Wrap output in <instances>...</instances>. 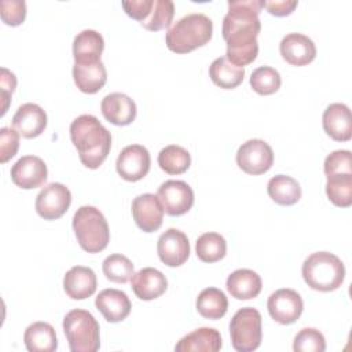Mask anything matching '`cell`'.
I'll return each instance as SVG.
<instances>
[{
	"label": "cell",
	"mask_w": 352,
	"mask_h": 352,
	"mask_svg": "<svg viewBox=\"0 0 352 352\" xmlns=\"http://www.w3.org/2000/svg\"><path fill=\"white\" fill-rule=\"evenodd\" d=\"M158 165L168 175H180L190 168L191 155L184 147L169 144L160 151Z\"/></svg>",
	"instance_id": "cell-31"
},
{
	"label": "cell",
	"mask_w": 352,
	"mask_h": 352,
	"mask_svg": "<svg viewBox=\"0 0 352 352\" xmlns=\"http://www.w3.org/2000/svg\"><path fill=\"white\" fill-rule=\"evenodd\" d=\"M104 48L103 36L94 29L81 30L73 40L74 63L99 62Z\"/></svg>",
	"instance_id": "cell-23"
},
{
	"label": "cell",
	"mask_w": 352,
	"mask_h": 352,
	"mask_svg": "<svg viewBox=\"0 0 352 352\" xmlns=\"http://www.w3.org/2000/svg\"><path fill=\"white\" fill-rule=\"evenodd\" d=\"M282 58L293 66L311 63L316 56L315 43L302 33H289L279 44Z\"/></svg>",
	"instance_id": "cell-16"
},
{
	"label": "cell",
	"mask_w": 352,
	"mask_h": 352,
	"mask_svg": "<svg viewBox=\"0 0 352 352\" xmlns=\"http://www.w3.org/2000/svg\"><path fill=\"white\" fill-rule=\"evenodd\" d=\"M326 194L329 199L340 208H348L352 204V175L327 176Z\"/></svg>",
	"instance_id": "cell-33"
},
{
	"label": "cell",
	"mask_w": 352,
	"mask_h": 352,
	"mask_svg": "<svg viewBox=\"0 0 352 352\" xmlns=\"http://www.w3.org/2000/svg\"><path fill=\"white\" fill-rule=\"evenodd\" d=\"M221 348V336L213 327H199L180 338L176 352H217Z\"/></svg>",
	"instance_id": "cell-25"
},
{
	"label": "cell",
	"mask_w": 352,
	"mask_h": 352,
	"mask_svg": "<svg viewBox=\"0 0 352 352\" xmlns=\"http://www.w3.org/2000/svg\"><path fill=\"white\" fill-rule=\"evenodd\" d=\"M131 287L138 298L150 301L158 298L168 287L166 276L157 268L146 267L131 278Z\"/></svg>",
	"instance_id": "cell-19"
},
{
	"label": "cell",
	"mask_w": 352,
	"mask_h": 352,
	"mask_svg": "<svg viewBox=\"0 0 352 352\" xmlns=\"http://www.w3.org/2000/svg\"><path fill=\"white\" fill-rule=\"evenodd\" d=\"M165 213L169 216H182L187 213L194 204V191L183 180H166L157 191Z\"/></svg>",
	"instance_id": "cell-11"
},
{
	"label": "cell",
	"mask_w": 352,
	"mask_h": 352,
	"mask_svg": "<svg viewBox=\"0 0 352 352\" xmlns=\"http://www.w3.org/2000/svg\"><path fill=\"white\" fill-rule=\"evenodd\" d=\"M267 190L270 198L279 205H294L301 198V187L298 182L287 175H276L270 179Z\"/></svg>",
	"instance_id": "cell-29"
},
{
	"label": "cell",
	"mask_w": 352,
	"mask_h": 352,
	"mask_svg": "<svg viewBox=\"0 0 352 352\" xmlns=\"http://www.w3.org/2000/svg\"><path fill=\"white\" fill-rule=\"evenodd\" d=\"M226 287L234 298L250 300L261 292V278L253 270L239 268L228 275Z\"/></svg>",
	"instance_id": "cell-24"
},
{
	"label": "cell",
	"mask_w": 352,
	"mask_h": 352,
	"mask_svg": "<svg viewBox=\"0 0 352 352\" xmlns=\"http://www.w3.org/2000/svg\"><path fill=\"white\" fill-rule=\"evenodd\" d=\"M23 341L29 352H54L58 348L55 329L47 322H34L28 326Z\"/></svg>",
	"instance_id": "cell-27"
},
{
	"label": "cell",
	"mask_w": 352,
	"mask_h": 352,
	"mask_svg": "<svg viewBox=\"0 0 352 352\" xmlns=\"http://www.w3.org/2000/svg\"><path fill=\"white\" fill-rule=\"evenodd\" d=\"M231 344L238 352H252L261 344V315L256 308L238 309L230 322Z\"/></svg>",
	"instance_id": "cell-7"
},
{
	"label": "cell",
	"mask_w": 352,
	"mask_h": 352,
	"mask_svg": "<svg viewBox=\"0 0 352 352\" xmlns=\"http://www.w3.org/2000/svg\"><path fill=\"white\" fill-rule=\"evenodd\" d=\"M195 307L201 316L216 320L226 315L228 308V300L224 292H221L220 289L206 287L198 294Z\"/></svg>",
	"instance_id": "cell-30"
},
{
	"label": "cell",
	"mask_w": 352,
	"mask_h": 352,
	"mask_svg": "<svg viewBox=\"0 0 352 352\" xmlns=\"http://www.w3.org/2000/svg\"><path fill=\"white\" fill-rule=\"evenodd\" d=\"M173 14L175 4L172 0H154L148 18L144 19L140 25L147 30H161L170 25Z\"/></svg>",
	"instance_id": "cell-36"
},
{
	"label": "cell",
	"mask_w": 352,
	"mask_h": 352,
	"mask_svg": "<svg viewBox=\"0 0 352 352\" xmlns=\"http://www.w3.org/2000/svg\"><path fill=\"white\" fill-rule=\"evenodd\" d=\"M209 77L217 87L232 89L243 81L245 69L231 63L226 56H220L210 63Z\"/></svg>",
	"instance_id": "cell-28"
},
{
	"label": "cell",
	"mask_w": 352,
	"mask_h": 352,
	"mask_svg": "<svg viewBox=\"0 0 352 352\" xmlns=\"http://www.w3.org/2000/svg\"><path fill=\"white\" fill-rule=\"evenodd\" d=\"M264 0H230L223 19V37L227 43L226 58L236 65L252 63L258 54L257 36L261 29L258 14Z\"/></svg>",
	"instance_id": "cell-1"
},
{
	"label": "cell",
	"mask_w": 352,
	"mask_h": 352,
	"mask_svg": "<svg viewBox=\"0 0 352 352\" xmlns=\"http://www.w3.org/2000/svg\"><path fill=\"white\" fill-rule=\"evenodd\" d=\"M70 139L80 161L89 169L99 168L111 147V135L92 114H82L70 124Z\"/></svg>",
	"instance_id": "cell-2"
},
{
	"label": "cell",
	"mask_w": 352,
	"mask_h": 352,
	"mask_svg": "<svg viewBox=\"0 0 352 352\" xmlns=\"http://www.w3.org/2000/svg\"><path fill=\"white\" fill-rule=\"evenodd\" d=\"M153 3L154 0H124L122 7L131 18L142 23L144 19L148 18L153 8Z\"/></svg>",
	"instance_id": "cell-42"
},
{
	"label": "cell",
	"mask_w": 352,
	"mask_h": 352,
	"mask_svg": "<svg viewBox=\"0 0 352 352\" xmlns=\"http://www.w3.org/2000/svg\"><path fill=\"white\" fill-rule=\"evenodd\" d=\"M160 260L168 267H180L190 256V242L187 235L177 228H168L157 242Z\"/></svg>",
	"instance_id": "cell-13"
},
{
	"label": "cell",
	"mask_w": 352,
	"mask_h": 352,
	"mask_svg": "<svg viewBox=\"0 0 352 352\" xmlns=\"http://www.w3.org/2000/svg\"><path fill=\"white\" fill-rule=\"evenodd\" d=\"M302 278L305 283L319 292L338 289L345 279V265L330 252H315L302 263Z\"/></svg>",
	"instance_id": "cell-4"
},
{
	"label": "cell",
	"mask_w": 352,
	"mask_h": 352,
	"mask_svg": "<svg viewBox=\"0 0 352 352\" xmlns=\"http://www.w3.org/2000/svg\"><path fill=\"white\" fill-rule=\"evenodd\" d=\"M16 87V77L12 72H10L6 67H1L0 70V88H1V94H0V99H1V113L0 116H4L8 104H10V99L11 95L14 92Z\"/></svg>",
	"instance_id": "cell-41"
},
{
	"label": "cell",
	"mask_w": 352,
	"mask_h": 352,
	"mask_svg": "<svg viewBox=\"0 0 352 352\" xmlns=\"http://www.w3.org/2000/svg\"><path fill=\"white\" fill-rule=\"evenodd\" d=\"M238 166L249 175H261L271 169L274 151L263 139H249L236 151Z\"/></svg>",
	"instance_id": "cell-8"
},
{
	"label": "cell",
	"mask_w": 352,
	"mask_h": 352,
	"mask_svg": "<svg viewBox=\"0 0 352 352\" xmlns=\"http://www.w3.org/2000/svg\"><path fill=\"white\" fill-rule=\"evenodd\" d=\"M150 153L142 144H129L121 150L116 161L118 175L126 182H138L150 170Z\"/></svg>",
	"instance_id": "cell-10"
},
{
	"label": "cell",
	"mask_w": 352,
	"mask_h": 352,
	"mask_svg": "<svg viewBox=\"0 0 352 352\" xmlns=\"http://www.w3.org/2000/svg\"><path fill=\"white\" fill-rule=\"evenodd\" d=\"M0 14L4 23L18 26L26 18V3L23 0H3L0 3Z\"/></svg>",
	"instance_id": "cell-39"
},
{
	"label": "cell",
	"mask_w": 352,
	"mask_h": 352,
	"mask_svg": "<svg viewBox=\"0 0 352 352\" xmlns=\"http://www.w3.org/2000/svg\"><path fill=\"white\" fill-rule=\"evenodd\" d=\"M297 0H270L264 1V7L268 10L270 14L275 16H285L293 12L297 7Z\"/></svg>",
	"instance_id": "cell-43"
},
{
	"label": "cell",
	"mask_w": 352,
	"mask_h": 352,
	"mask_svg": "<svg viewBox=\"0 0 352 352\" xmlns=\"http://www.w3.org/2000/svg\"><path fill=\"white\" fill-rule=\"evenodd\" d=\"M103 274L104 276L116 283H125L128 282L132 275L135 274V268L132 261L120 253H114L107 256L103 260Z\"/></svg>",
	"instance_id": "cell-34"
},
{
	"label": "cell",
	"mask_w": 352,
	"mask_h": 352,
	"mask_svg": "<svg viewBox=\"0 0 352 352\" xmlns=\"http://www.w3.org/2000/svg\"><path fill=\"white\" fill-rule=\"evenodd\" d=\"M47 113L36 103H23L12 117V128L23 138L33 139L44 132Z\"/></svg>",
	"instance_id": "cell-17"
},
{
	"label": "cell",
	"mask_w": 352,
	"mask_h": 352,
	"mask_svg": "<svg viewBox=\"0 0 352 352\" xmlns=\"http://www.w3.org/2000/svg\"><path fill=\"white\" fill-rule=\"evenodd\" d=\"M131 208L133 220L142 231L154 232L161 227L165 210L157 195L150 192L140 194L132 201Z\"/></svg>",
	"instance_id": "cell-14"
},
{
	"label": "cell",
	"mask_w": 352,
	"mask_h": 352,
	"mask_svg": "<svg viewBox=\"0 0 352 352\" xmlns=\"http://www.w3.org/2000/svg\"><path fill=\"white\" fill-rule=\"evenodd\" d=\"M70 204V190L62 183H50L36 197V212L45 220H56L67 212Z\"/></svg>",
	"instance_id": "cell-9"
},
{
	"label": "cell",
	"mask_w": 352,
	"mask_h": 352,
	"mask_svg": "<svg viewBox=\"0 0 352 352\" xmlns=\"http://www.w3.org/2000/svg\"><path fill=\"white\" fill-rule=\"evenodd\" d=\"M195 252L201 261L216 263L227 253V242L217 232H205L195 242Z\"/></svg>",
	"instance_id": "cell-32"
},
{
	"label": "cell",
	"mask_w": 352,
	"mask_h": 352,
	"mask_svg": "<svg viewBox=\"0 0 352 352\" xmlns=\"http://www.w3.org/2000/svg\"><path fill=\"white\" fill-rule=\"evenodd\" d=\"M73 80L84 94H96L107 81V72L102 60L92 63H74Z\"/></svg>",
	"instance_id": "cell-26"
},
{
	"label": "cell",
	"mask_w": 352,
	"mask_h": 352,
	"mask_svg": "<svg viewBox=\"0 0 352 352\" xmlns=\"http://www.w3.org/2000/svg\"><path fill=\"white\" fill-rule=\"evenodd\" d=\"M213 33V22L201 12H192L177 19L166 32L165 41L170 51L187 54L205 45Z\"/></svg>",
	"instance_id": "cell-3"
},
{
	"label": "cell",
	"mask_w": 352,
	"mask_h": 352,
	"mask_svg": "<svg viewBox=\"0 0 352 352\" xmlns=\"http://www.w3.org/2000/svg\"><path fill=\"white\" fill-rule=\"evenodd\" d=\"M267 308L275 322L280 324H290L301 316L304 302L296 290L279 289L268 297Z\"/></svg>",
	"instance_id": "cell-12"
},
{
	"label": "cell",
	"mask_w": 352,
	"mask_h": 352,
	"mask_svg": "<svg viewBox=\"0 0 352 352\" xmlns=\"http://www.w3.org/2000/svg\"><path fill=\"white\" fill-rule=\"evenodd\" d=\"M19 147V133L14 128L0 129V162L6 164L15 157Z\"/></svg>",
	"instance_id": "cell-40"
},
{
	"label": "cell",
	"mask_w": 352,
	"mask_h": 352,
	"mask_svg": "<svg viewBox=\"0 0 352 352\" xmlns=\"http://www.w3.org/2000/svg\"><path fill=\"white\" fill-rule=\"evenodd\" d=\"M296 352H323L326 349L324 336L314 327L301 329L293 341Z\"/></svg>",
	"instance_id": "cell-37"
},
{
	"label": "cell",
	"mask_w": 352,
	"mask_h": 352,
	"mask_svg": "<svg viewBox=\"0 0 352 352\" xmlns=\"http://www.w3.org/2000/svg\"><path fill=\"white\" fill-rule=\"evenodd\" d=\"M48 169L45 162L36 155L21 157L11 168V179L21 188L32 190L47 182Z\"/></svg>",
	"instance_id": "cell-15"
},
{
	"label": "cell",
	"mask_w": 352,
	"mask_h": 352,
	"mask_svg": "<svg viewBox=\"0 0 352 352\" xmlns=\"http://www.w3.org/2000/svg\"><path fill=\"white\" fill-rule=\"evenodd\" d=\"M95 305L110 323L122 322L131 312V301L125 292L118 289H104L95 298Z\"/></svg>",
	"instance_id": "cell-21"
},
{
	"label": "cell",
	"mask_w": 352,
	"mask_h": 352,
	"mask_svg": "<svg viewBox=\"0 0 352 352\" xmlns=\"http://www.w3.org/2000/svg\"><path fill=\"white\" fill-rule=\"evenodd\" d=\"M73 230L80 246L88 253L102 252L110 241L106 217L98 208L91 205H84L76 210Z\"/></svg>",
	"instance_id": "cell-5"
},
{
	"label": "cell",
	"mask_w": 352,
	"mask_h": 352,
	"mask_svg": "<svg viewBox=\"0 0 352 352\" xmlns=\"http://www.w3.org/2000/svg\"><path fill=\"white\" fill-rule=\"evenodd\" d=\"M282 78L278 70L270 66H260L253 70L250 76V85L253 91L260 95H271L280 88Z\"/></svg>",
	"instance_id": "cell-35"
},
{
	"label": "cell",
	"mask_w": 352,
	"mask_h": 352,
	"mask_svg": "<svg viewBox=\"0 0 352 352\" xmlns=\"http://www.w3.org/2000/svg\"><path fill=\"white\" fill-rule=\"evenodd\" d=\"M323 129L337 142H348L352 138L351 110L344 103H331L323 113Z\"/></svg>",
	"instance_id": "cell-20"
},
{
	"label": "cell",
	"mask_w": 352,
	"mask_h": 352,
	"mask_svg": "<svg viewBox=\"0 0 352 352\" xmlns=\"http://www.w3.org/2000/svg\"><path fill=\"white\" fill-rule=\"evenodd\" d=\"M326 177L334 175H352V154L349 150H336L330 153L323 164Z\"/></svg>",
	"instance_id": "cell-38"
},
{
	"label": "cell",
	"mask_w": 352,
	"mask_h": 352,
	"mask_svg": "<svg viewBox=\"0 0 352 352\" xmlns=\"http://www.w3.org/2000/svg\"><path fill=\"white\" fill-rule=\"evenodd\" d=\"M100 110L104 118L114 125H129L136 118V103L122 92H113L102 99Z\"/></svg>",
	"instance_id": "cell-18"
},
{
	"label": "cell",
	"mask_w": 352,
	"mask_h": 352,
	"mask_svg": "<svg viewBox=\"0 0 352 352\" xmlns=\"http://www.w3.org/2000/svg\"><path fill=\"white\" fill-rule=\"evenodd\" d=\"M96 275L89 267H72L63 276L65 293L73 300H84L91 297L96 290Z\"/></svg>",
	"instance_id": "cell-22"
},
{
	"label": "cell",
	"mask_w": 352,
	"mask_h": 352,
	"mask_svg": "<svg viewBox=\"0 0 352 352\" xmlns=\"http://www.w3.org/2000/svg\"><path fill=\"white\" fill-rule=\"evenodd\" d=\"M63 331L72 352H96L100 346L99 323L85 309H72L63 318Z\"/></svg>",
	"instance_id": "cell-6"
}]
</instances>
